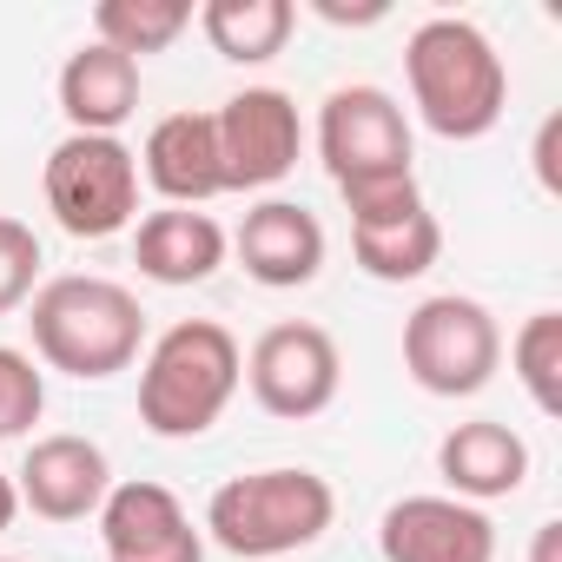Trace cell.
Wrapping results in <instances>:
<instances>
[{
  "label": "cell",
  "instance_id": "16",
  "mask_svg": "<svg viewBox=\"0 0 562 562\" xmlns=\"http://www.w3.org/2000/svg\"><path fill=\"white\" fill-rule=\"evenodd\" d=\"M232 238L212 212H192V205H166V212H146L139 232H133V265L153 285H205V278L225 265Z\"/></svg>",
  "mask_w": 562,
  "mask_h": 562
},
{
  "label": "cell",
  "instance_id": "24",
  "mask_svg": "<svg viewBox=\"0 0 562 562\" xmlns=\"http://www.w3.org/2000/svg\"><path fill=\"white\" fill-rule=\"evenodd\" d=\"M555 139H562V120L549 113V120H542V133H536V153H529V159H536L542 192H562V172H555Z\"/></svg>",
  "mask_w": 562,
  "mask_h": 562
},
{
  "label": "cell",
  "instance_id": "2",
  "mask_svg": "<svg viewBox=\"0 0 562 562\" xmlns=\"http://www.w3.org/2000/svg\"><path fill=\"white\" fill-rule=\"evenodd\" d=\"M27 331H34V358L47 371H67L80 384L120 378L139 345H146V312L126 285L93 271H67L27 299Z\"/></svg>",
  "mask_w": 562,
  "mask_h": 562
},
{
  "label": "cell",
  "instance_id": "20",
  "mask_svg": "<svg viewBox=\"0 0 562 562\" xmlns=\"http://www.w3.org/2000/svg\"><path fill=\"white\" fill-rule=\"evenodd\" d=\"M186 27H192L186 0H100V8H93V41L126 54V60L166 54Z\"/></svg>",
  "mask_w": 562,
  "mask_h": 562
},
{
  "label": "cell",
  "instance_id": "4",
  "mask_svg": "<svg viewBox=\"0 0 562 562\" xmlns=\"http://www.w3.org/2000/svg\"><path fill=\"white\" fill-rule=\"evenodd\" d=\"M338 516V496L318 470H251V476H232L212 490L205 503V536L225 549V555H245V562H278L292 549H312Z\"/></svg>",
  "mask_w": 562,
  "mask_h": 562
},
{
  "label": "cell",
  "instance_id": "10",
  "mask_svg": "<svg viewBox=\"0 0 562 562\" xmlns=\"http://www.w3.org/2000/svg\"><path fill=\"white\" fill-rule=\"evenodd\" d=\"M106 562H205V529H192L186 503L166 483H113L100 503Z\"/></svg>",
  "mask_w": 562,
  "mask_h": 562
},
{
  "label": "cell",
  "instance_id": "21",
  "mask_svg": "<svg viewBox=\"0 0 562 562\" xmlns=\"http://www.w3.org/2000/svg\"><path fill=\"white\" fill-rule=\"evenodd\" d=\"M509 364L529 404L542 417H562V312H529L522 331L509 338Z\"/></svg>",
  "mask_w": 562,
  "mask_h": 562
},
{
  "label": "cell",
  "instance_id": "17",
  "mask_svg": "<svg viewBox=\"0 0 562 562\" xmlns=\"http://www.w3.org/2000/svg\"><path fill=\"white\" fill-rule=\"evenodd\" d=\"M60 113L74 133H106L120 139V126L139 113V60L87 41L80 54H67L60 67Z\"/></svg>",
  "mask_w": 562,
  "mask_h": 562
},
{
  "label": "cell",
  "instance_id": "14",
  "mask_svg": "<svg viewBox=\"0 0 562 562\" xmlns=\"http://www.w3.org/2000/svg\"><path fill=\"white\" fill-rule=\"evenodd\" d=\"M139 159V179L166 199V205H205L225 192V172H218V133H212V113H166L146 146L133 153Z\"/></svg>",
  "mask_w": 562,
  "mask_h": 562
},
{
  "label": "cell",
  "instance_id": "26",
  "mask_svg": "<svg viewBox=\"0 0 562 562\" xmlns=\"http://www.w3.org/2000/svg\"><path fill=\"white\" fill-rule=\"evenodd\" d=\"M529 562H562V522H542V529H536Z\"/></svg>",
  "mask_w": 562,
  "mask_h": 562
},
{
  "label": "cell",
  "instance_id": "28",
  "mask_svg": "<svg viewBox=\"0 0 562 562\" xmlns=\"http://www.w3.org/2000/svg\"><path fill=\"white\" fill-rule=\"evenodd\" d=\"M0 562H14V555H0Z\"/></svg>",
  "mask_w": 562,
  "mask_h": 562
},
{
  "label": "cell",
  "instance_id": "5",
  "mask_svg": "<svg viewBox=\"0 0 562 562\" xmlns=\"http://www.w3.org/2000/svg\"><path fill=\"white\" fill-rule=\"evenodd\" d=\"M41 192H47V212L67 238H113L139 218V159L126 139H106V133H67L54 153H47V172H41Z\"/></svg>",
  "mask_w": 562,
  "mask_h": 562
},
{
  "label": "cell",
  "instance_id": "13",
  "mask_svg": "<svg viewBox=\"0 0 562 562\" xmlns=\"http://www.w3.org/2000/svg\"><path fill=\"white\" fill-rule=\"evenodd\" d=\"M384 562H496V522L457 496H404L378 522Z\"/></svg>",
  "mask_w": 562,
  "mask_h": 562
},
{
  "label": "cell",
  "instance_id": "19",
  "mask_svg": "<svg viewBox=\"0 0 562 562\" xmlns=\"http://www.w3.org/2000/svg\"><path fill=\"white\" fill-rule=\"evenodd\" d=\"M192 21H199V34L212 41L218 60L265 67V60L285 54V41L299 27V8H292V0H205Z\"/></svg>",
  "mask_w": 562,
  "mask_h": 562
},
{
  "label": "cell",
  "instance_id": "15",
  "mask_svg": "<svg viewBox=\"0 0 562 562\" xmlns=\"http://www.w3.org/2000/svg\"><path fill=\"white\" fill-rule=\"evenodd\" d=\"M437 476L450 483L457 503H496V496H516L522 476H529V443L496 424V417H470V424H450L443 443H437Z\"/></svg>",
  "mask_w": 562,
  "mask_h": 562
},
{
  "label": "cell",
  "instance_id": "6",
  "mask_svg": "<svg viewBox=\"0 0 562 562\" xmlns=\"http://www.w3.org/2000/svg\"><path fill=\"white\" fill-rule=\"evenodd\" d=\"M503 364V325L483 299L437 292L404 318V371L430 397H476Z\"/></svg>",
  "mask_w": 562,
  "mask_h": 562
},
{
  "label": "cell",
  "instance_id": "1",
  "mask_svg": "<svg viewBox=\"0 0 562 562\" xmlns=\"http://www.w3.org/2000/svg\"><path fill=\"white\" fill-rule=\"evenodd\" d=\"M404 80H411V106L437 139H483L496 133L503 106H509V67L490 47L483 27L457 21V14H430L411 41H404Z\"/></svg>",
  "mask_w": 562,
  "mask_h": 562
},
{
  "label": "cell",
  "instance_id": "11",
  "mask_svg": "<svg viewBox=\"0 0 562 562\" xmlns=\"http://www.w3.org/2000/svg\"><path fill=\"white\" fill-rule=\"evenodd\" d=\"M232 251H238V265H245L251 285H265V292H299V285H312V278L325 271V225L299 199H258L238 218Z\"/></svg>",
  "mask_w": 562,
  "mask_h": 562
},
{
  "label": "cell",
  "instance_id": "7",
  "mask_svg": "<svg viewBox=\"0 0 562 562\" xmlns=\"http://www.w3.org/2000/svg\"><path fill=\"white\" fill-rule=\"evenodd\" d=\"M318 159L331 172V186H378V179H404L417 172V139H411V120L404 106L358 80V87H331L325 106H318Z\"/></svg>",
  "mask_w": 562,
  "mask_h": 562
},
{
  "label": "cell",
  "instance_id": "27",
  "mask_svg": "<svg viewBox=\"0 0 562 562\" xmlns=\"http://www.w3.org/2000/svg\"><path fill=\"white\" fill-rule=\"evenodd\" d=\"M14 516H21V490H14V476L0 470V536L14 529Z\"/></svg>",
  "mask_w": 562,
  "mask_h": 562
},
{
  "label": "cell",
  "instance_id": "9",
  "mask_svg": "<svg viewBox=\"0 0 562 562\" xmlns=\"http://www.w3.org/2000/svg\"><path fill=\"white\" fill-rule=\"evenodd\" d=\"M218 133V172L225 192H265L299 166L305 126H299V100L285 87H245L212 113Z\"/></svg>",
  "mask_w": 562,
  "mask_h": 562
},
{
  "label": "cell",
  "instance_id": "12",
  "mask_svg": "<svg viewBox=\"0 0 562 562\" xmlns=\"http://www.w3.org/2000/svg\"><path fill=\"white\" fill-rule=\"evenodd\" d=\"M14 490H21V509H34L47 522H87V516H100V503L113 490V463L93 437H74V430L34 437Z\"/></svg>",
  "mask_w": 562,
  "mask_h": 562
},
{
  "label": "cell",
  "instance_id": "18",
  "mask_svg": "<svg viewBox=\"0 0 562 562\" xmlns=\"http://www.w3.org/2000/svg\"><path fill=\"white\" fill-rule=\"evenodd\" d=\"M351 258H358L364 278H378V285H411V278H424L443 258V225H437L430 205L358 218L351 225Z\"/></svg>",
  "mask_w": 562,
  "mask_h": 562
},
{
  "label": "cell",
  "instance_id": "3",
  "mask_svg": "<svg viewBox=\"0 0 562 562\" xmlns=\"http://www.w3.org/2000/svg\"><path fill=\"white\" fill-rule=\"evenodd\" d=\"M245 384V351L212 318H179L146 345L139 364V424L166 443L205 437Z\"/></svg>",
  "mask_w": 562,
  "mask_h": 562
},
{
  "label": "cell",
  "instance_id": "25",
  "mask_svg": "<svg viewBox=\"0 0 562 562\" xmlns=\"http://www.w3.org/2000/svg\"><path fill=\"white\" fill-rule=\"evenodd\" d=\"M384 14H391L384 0H371V8H338V0H318V21H331V27H371Z\"/></svg>",
  "mask_w": 562,
  "mask_h": 562
},
{
  "label": "cell",
  "instance_id": "23",
  "mask_svg": "<svg viewBox=\"0 0 562 562\" xmlns=\"http://www.w3.org/2000/svg\"><path fill=\"white\" fill-rule=\"evenodd\" d=\"M41 238H34V225H21V218H8L0 212V318L8 312H21L34 292H41Z\"/></svg>",
  "mask_w": 562,
  "mask_h": 562
},
{
  "label": "cell",
  "instance_id": "8",
  "mask_svg": "<svg viewBox=\"0 0 562 562\" xmlns=\"http://www.w3.org/2000/svg\"><path fill=\"white\" fill-rule=\"evenodd\" d=\"M245 384H251L258 411L285 417V424H305V417L338 404V384H345L338 338L325 325H305V318L265 325L258 345L245 351Z\"/></svg>",
  "mask_w": 562,
  "mask_h": 562
},
{
  "label": "cell",
  "instance_id": "22",
  "mask_svg": "<svg viewBox=\"0 0 562 562\" xmlns=\"http://www.w3.org/2000/svg\"><path fill=\"white\" fill-rule=\"evenodd\" d=\"M47 411V371L34 364V351L0 345V443L27 437Z\"/></svg>",
  "mask_w": 562,
  "mask_h": 562
}]
</instances>
